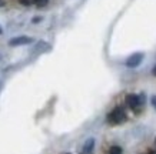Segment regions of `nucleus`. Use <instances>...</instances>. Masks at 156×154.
<instances>
[{
	"mask_svg": "<svg viewBox=\"0 0 156 154\" xmlns=\"http://www.w3.org/2000/svg\"><path fill=\"white\" fill-rule=\"evenodd\" d=\"M0 33H2V30H0Z\"/></svg>",
	"mask_w": 156,
	"mask_h": 154,
	"instance_id": "nucleus-14",
	"label": "nucleus"
},
{
	"mask_svg": "<svg viewBox=\"0 0 156 154\" xmlns=\"http://www.w3.org/2000/svg\"><path fill=\"white\" fill-rule=\"evenodd\" d=\"M109 154H122V149L119 145H113V147H110V150H109Z\"/></svg>",
	"mask_w": 156,
	"mask_h": 154,
	"instance_id": "nucleus-6",
	"label": "nucleus"
},
{
	"mask_svg": "<svg viewBox=\"0 0 156 154\" xmlns=\"http://www.w3.org/2000/svg\"><path fill=\"white\" fill-rule=\"evenodd\" d=\"M5 5H6V2H5V0H0V7H3Z\"/></svg>",
	"mask_w": 156,
	"mask_h": 154,
	"instance_id": "nucleus-10",
	"label": "nucleus"
},
{
	"mask_svg": "<svg viewBox=\"0 0 156 154\" xmlns=\"http://www.w3.org/2000/svg\"><path fill=\"white\" fill-rule=\"evenodd\" d=\"M93 147H95V140H93V139H89V140L85 143V145H83V151H82V154H92Z\"/></svg>",
	"mask_w": 156,
	"mask_h": 154,
	"instance_id": "nucleus-5",
	"label": "nucleus"
},
{
	"mask_svg": "<svg viewBox=\"0 0 156 154\" xmlns=\"http://www.w3.org/2000/svg\"><path fill=\"white\" fill-rule=\"evenodd\" d=\"M33 40L27 36H20V37H14L9 42L10 46H23V44H29V43H32Z\"/></svg>",
	"mask_w": 156,
	"mask_h": 154,
	"instance_id": "nucleus-3",
	"label": "nucleus"
},
{
	"mask_svg": "<svg viewBox=\"0 0 156 154\" xmlns=\"http://www.w3.org/2000/svg\"><path fill=\"white\" fill-rule=\"evenodd\" d=\"M19 2H20V5H23V6H30L34 3V0H19Z\"/></svg>",
	"mask_w": 156,
	"mask_h": 154,
	"instance_id": "nucleus-8",
	"label": "nucleus"
},
{
	"mask_svg": "<svg viewBox=\"0 0 156 154\" xmlns=\"http://www.w3.org/2000/svg\"><path fill=\"white\" fill-rule=\"evenodd\" d=\"M147 154H156V151H155V150H151V151H149Z\"/></svg>",
	"mask_w": 156,
	"mask_h": 154,
	"instance_id": "nucleus-11",
	"label": "nucleus"
},
{
	"mask_svg": "<svg viewBox=\"0 0 156 154\" xmlns=\"http://www.w3.org/2000/svg\"><path fill=\"white\" fill-rule=\"evenodd\" d=\"M153 76H156V66L153 67Z\"/></svg>",
	"mask_w": 156,
	"mask_h": 154,
	"instance_id": "nucleus-12",
	"label": "nucleus"
},
{
	"mask_svg": "<svg viewBox=\"0 0 156 154\" xmlns=\"http://www.w3.org/2000/svg\"><path fill=\"white\" fill-rule=\"evenodd\" d=\"M49 0H34V5L37 6V7H44V6H48Z\"/></svg>",
	"mask_w": 156,
	"mask_h": 154,
	"instance_id": "nucleus-7",
	"label": "nucleus"
},
{
	"mask_svg": "<svg viewBox=\"0 0 156 154\" xmlns=\"http://www.w3.org/2000/svg\"><path fill=\"white\" fill-rule=\"evenodd\" d=\"M155 144H156V140H155Z\"/></svg>",
	"mask_w": 156,
	"mask_h": 154,
	"instance_id": "nucleus-13",
	"label": "nucleus"
},
{
	"mask_svg": "<svg viewBox=\"0 0 156 154\" xmlns=\"http://www.w3.org/2000/svg\"><path fill=\"white\" fill-rule=\"evenodd\" d=\"M140 101H142V98H139L136 94H129L128 97H126V103H128V106L129 107H132V108L139 107Z\"/></svg>",
	"mask_w": 156,
	"mask_h": 154,
	"instance_id": "nucleus-4",
	"label": "nucleus"
},
{
	"mask_svg": "<svg viewBox=\"0 0 156 154\" xmlns=\"http://www.w3.org/2000/svg\"><path fill=\"white\" fill-rule=\"evenodd\" d=\"M152 106L156 108V96H153V97H152Z\"/></svg>",
	"mask_w": 156,
	"mask_h": 154,
	"instance_id": "nucleus-9",
	"label": "nucleus"
},
{
	"mask_svg": "<svg viewBox=\"0 0 156 154\" xmlns=\"http://www.w3.org/2000/svg\"><path fill=\"white\" fill-rule=\"evenodd\" d=\"M125 120H126V114H125V111H123L120 107H116L113 111L108 116V121L110 123V124H120V123H123Z\"/></svg>",
	"mask_w": 156,
	"mask_h": 154,
	"instance_id": "nucleus-1",
	"label": "nucleus"
},
{
	"mask_svg": "<svg viewBox=\"0 0 156 154\" xmlns=\"http://www.w3.org/2000/svg\"><path fill=\"white\" fill-rule=\"evenodd\" d=\"M142 60H143L142 53H135V54H132V56L128 59L126 66H128V67H136V66H139L142 63Z\"/></svg>",
	"mask_w": 156,
	"mask_h": 154,
	"instance_id": "nucleus-2",
	"label": "nucleus"
}]
</instances>
